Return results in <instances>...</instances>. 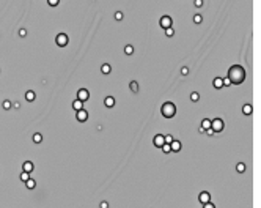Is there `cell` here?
<instances>
[{"label": "cell", "mask_w": 261, "mask_h": 208, "mask_svg": "<svg viewBox=\"0 0 261 208\" xmlns=\"http://www.w3.org/2000/svg\"><path fill=\"white\" fill-rule=\"evenodd\" d=\"M165 142H167V144H172V142H173V137H172V136H165Z\"/></svg>", "instance_id": "obj_31"}, {"label": "cell", "mask_w": 261, "mask_h": 208, "mask_svg": "<svg viewBox=\"0 0 261 208\" xmlns=\"http://www.w3.org/2000/svg\"><path fill=\"white\" fill-rule=\"evenodd\" d=\"M55 41H57L58 46H66V44H68V36H66L65 33H60V35L57 36Z\"/></svg>", "instance_id": "obj_7"}, {"label": "cell", "mask_w": 261, "mask_h": 208, "mask_svg": "<svg viewBox=\"0 0 261 208\" xmlns=\"http://www.w3.org/2000/svg\"><path fill=\"white\" fill-rule=\"evenodd\" d=\"M154 145L157 147V148H162V145L165 144V136H162V134H157V136H154Z\"/></svg>", "instance_id": "obj_4"}, {"label": "cell", "mask_w": 261, "mask_h": 208, "mask_svg": "<svg viewBox=\"0 0 261 208\" xmlns=\"http://www.w3.org/2000/svg\"><path fill=\"white\" fill-rule=\"evenodd\" d=\"M35 184H36V183L33 181V180H30V178L27 180V188H29V189H33V188H35Z\"/></svg>", "instance_id": "obj_20"}, {"label": "cell", "mask_w": 261, "mask_h": 208, "mask_svg": "<svg viewBox=\"0 0 261 208\" xmlns=\"http://www.w3.org/2000/svg\"><path fill=\"white\" fill-rule=\"evenodd\" d=\"M162 151H164V153H170V151H172V147H170V144H167V142H165V144L162 145Z\"/></svg>", "instance_id": "obj_17"}, {"label": "cell", "mask_w": 261, "mask_h": 208, "mask_svg": "<svg viewBox=\"0 0 261 208\" xmlns=\"http://www.w3.org/2000/svg\"><path fill=\"white\" fill-rule=\"evenodd\" d=\"M3 107H5V109H10V107H11V103H10V101H5V103H3Z\"/></svg>", "instance_id": "obj_32"}, {"label": "cell", "mask_w": 261, "mask_h": 208, "mask_svg": "<svg viewBox=\"0 0 261 208\" xmlns=\"http://www.w3.org/2000/svg\"><path fill=\"white\" fill-rule=\"evenodd\" d=\"M209 128H211V120L205 118L203 122H201V128H200V131H201V132H206V129H209Z\"/></svg>", "instance_id": "obj_9"}, {"label": "cell", "mask_w": 261, "mask_h": 208, "mask_svg": "<svg viewBox=\"0 0 261 208\" xmlns=\"http://www.w3.org/2000/svg\"><path fill=\"white\" fill-rule=\"evenodd\" d=\"M134 52V49H132V46H126V54H132Z\"/></svg>", "instance_id": "obj_29"}, {"label": "cell", "mask_w": 261, "mask_h": 208, "mask_svg": "<svg viewBox=\"0 0 261 208\" xmlns=\"http://www.w3.org/2000/svg\"><path fill=\"white\" fill-rule=\"evenodd\" d=\"M230 84H231V81L228 79V77H225V79H223V87H228Z\"/></svg>", "instance_id": "obj_27"}, {"label": "cell", "mask_w": 261, "mask_h": 208, "mask_svg": "<svg viewBox=\"0 0 261 208\" xmlns=\"http://www.w3.org/2000/svg\"><path fill=\"white\" fill-rule=\"evenodd\" d=\"M211 128L214 129V132H220L225 128V123L220 118H214V120H211Z\"/></svg>", "instance_id": "obj_3"}, {"label": "cell", "mask_w": 261, "mask_h": 208, "mask_svg": "<svg viewBox=\"0 0 261 208\" xmlns=\"http://www.w3.org/2000/svg\"><path fill=\"white\" fill-rule=\"evenodd\" d=\"M106 106H107V107H112V106H115V99H113L112 96H107V98H106Z\"/></svg>", "instance_id": "obj_13"}, {"label": "cell", "mask_w": 261, "mask_h": 208, "mask_svg": "<svg viewBox=\"0 0 261 208\" xmlns=\"http://www.w3.org/2000/svg\"><path fill=\"white\" fill-rule=\"evenodd\" d=\"M101 69H102L104 74H109V73H110V65H102V68H101Z\"/></svg>", "instance_id": "obj_19"}, {"label": "cell", "mask_w": 261, "mask_h": 208, "mask_svg": "<svg viewBox=\"0 0 261 208\" xmlns=\"http://www.w3.org/2000/svg\"><path fill=\"white\" fill-rule=\"evenodd\" d=\"M236 169H237V170H239V172L242 173V172H244V170H245V166H244V164H237V167H236Z\"/></svg>", "instance_id": "obj_26"}, {"label": "cell", "mask_w": 261, "mask_h": 208, "mask_svg": "<svg viewBox=\"0 0 261 208\" xmlns=\"http://www.w3.org/2000/svg\"><path fill=\"white\" fill-rule=\"evenodd\" d=\"M77 98L82 99V101H87L90 98V93H88V90H85V89H80L79 91H77Z\"/></svg>", "instance_id": "obj_6"}, {"label": "cell", "mask_w": 261, "mask_h": 208, "mask_svg": "<svg viewBox=\"0 0 261 208\" xmlns=\"http://www.w3.org/2000/svg\"><path fill=\"white\" fill-rule=\"evenodd\" d=\"M115 17H117V19H121V17H123V14H121V13H117V14H115Z\"/></svg>", "instance_id": "obj_36"}, {"label": "cell", "mask_w": 261, "mask_h": 208, "mask_svg": "<svg viewBox=\"0 0 261 208\" xmlns=\"http://www.w3.org/2000/svg\"><path fill=\"white\" fill-rule=\"evenodd\" d=\"M72 107H74L76 110H80V109H82V99L74 101V103H72Z\"/></svg>", "instance_id": "obj_15"}, {"label": "cell", "mask_w": 261, "mask_h": 208, "mask_svg": "<svg viewBox=\"0 0 261 208\" xmlns=\"http://www.w3.org/2000/svg\"><path fill=\"white\" fill-rule=\"evenodd\" d=\"M214 87H216V89H222L223 87V79L222 77H216V79H214Z\"/></svg>", "instance_id": "obj_12"}, {"label": "cell", "mask_w": 261, "mask_h": 208, "mask_svg": "<svg viewBox=\"0 0 261 208\" xmlns=\"http://www.w3.org/2000/svg\"><path fill=\"white\" fill-rule=\"evenodd\" d=\"M131 90H132V91H137V90H139V84H137L135 81L131 82Z\"/></svg>", "instance_id": "obj_21"}, {"label": "cell", "mask_w": 261, "mask_h": 208, "mask_svg": "<svg viewBox=\"0 0 261 208\" xmlns=\"http://www.w3.org/2000/svg\"><path fill=\"white\" fill-rule=\"evenodd\" d=\"M24 169H25V172L30 173L31 170H33V164H31V163H25V164H24Z\"/></svg>", "instance_id": "obj_18"}, {"label": "cell", "mask_w": 261, "mask_h": 208, "mask_svg": "<svg viewBox=\"0 0 261 208\" xmlns=\"http://www.w3.org/2000/svg\"><path fill=\"white\" fill-rule=\"evenodd\" d=\"M25 98L27 101H33L36 98V95H35V91H27V95H25Z\"/></svg>", "instance_id": "obj_16"}, {"label": "cell", "mask_w": 261, "mask_h": 208, "mask_svg": "<svg viewBox=\"0 0 261 208\" xmlns=\"http://www.w3.org/2000/svg\"><path fill=\"white\" fill-rule=\"evenodd\" d=\"M159 24H161L162 29H168V27H172V17L170 16H162L161 21H159Z\"/></svg>", "instance_id": "obj_5"}, {"label": "cell", "mask_w": 261, "mask_h": 208, "mask_svg": "<svg viewBox=\"0 0 261 208\" xmlns=\"http://www.w3.org/2000/svg\"><path fill=\"white\" fill-rule=\"evenodd\" d=\"M242 112H244V115H250L252 114V106L250 104H245L244 107H242Z\"/></svg>", "instance_id": "obj_14"}, {"label": "cell", "mask_w": 261, "mask_h": 208, "mask_svg": "<svg viewBox=\"0 0 261 208\" xmlns=\"http://www.w3.org/2000/svg\"><path fill=\"white\" fill-rule=\"evenodd\" d=\"M228 79L231 81V84H236V85L242 84L245 81V69L241 65H233L228 69Z\"/></svg>", "instance_id": "obj_1"}, {"label": "cell", "mask_w": 261, "mask_h": 208, "mask_svg": "<svg viewBox=\"0 0 261 208\" xmlns=\"http://www.w3.org/2000/svg\"><path fill=\"white\" fill-rule=\"evenodd\" d=\"M47 2H49V5H50V6H55L57 3H58V0H47Z\"/></svg>", "instance_id": "obj_30"}, {"label": "cell", "mask_w": 261, "mask_h": 208, "mask_svg": "<svg viewBox=\"0 0 261 208\" xmlns=\"http://www.w3.org/2000/svg\"><path fill=\"white\" fill-rule=\"evenodd\" d=\"M181 73H182V74H184V76H186V74H187V73H189V69H187V68H182V69H181Z\"/></svg>", "instance_id": "obj_34"}, {"label": "cell", "mask_w": 261, "mask_h": 208, "mask_svg": "<svg viewBox=\"0 0 261 208\" xmlns=\"http://www.w3.org/2000/svg\"><path fill=\"white\" fill-rule=\"evenodd\" d=\"M209 199H211L209 192H206V191H205V192H201V194H200V200L203 202V203H208V202H209Z\"/></svg>", "instance_id": "obj_11"}, {"label": "cell", "mask_w": 261, "mask_h": 208, "mask_svg": "<svg viewBox=\"0 0 261 208\" xmlns=\"http://www.w3.org/2000/svg\"><path fill=\"white\" fill-rule=\"evenodd\" d=\"M198 98H200V95L197 93V91H194V93L190 95V99H192V101H198Z\"/></svg>", "instance_id": "obj_24"}, {"label": "cell", "mask_w": 261, "mask_h": 208, "mask_svg": "<svg viewBox=\"0 0 261 208\" xmlns=\"http://www.w3.org/2000/svg\"><path fill=\"white\" fill-rule=\"evenodd\" d=\"M29 178H30L29 172H22V173H21V180H22V181H27Z\"/></svg>", "instance_id": "obj_22"}, {"label": "cell", "mask_w": 261, "mask_h": 208, "mask_svg": "<svg viewBox=\"0 0 261 208\" xmlns=\"http://www.w3.org/2000/svg\"><path fill=\"white\" fill-rule=\"evenodd\" d=\"M25 33H27V32H25L24 29H22V30H19V35H21V36H25Z\"/></svg>", "instance_id": "obj_35"}, {"label": "cell", "mask_w": 261, "mask_h": 208, "mask_svg": "<svg viewBox=\"0 0 261 208\" xmlns=\"http://www.w3.org/2000/svg\"><path fill=\"white\" fill-rule=\"evenodd\" d=\"M161 112L165 118H172V117H175V114H176V106L173 103H170V101H167V103L162 104Z\"/></svg>", "instance_id": "obj_2"}, {"label": "cell", "mask_w": 261, "mask_h": 208, "mask_svg": "<svg viewBox=\"0 0 261 208\" xmlns=\"http://www.w3.org/2000/svg\"><path fill=\"white\" fill-rule=\"evenodd\" d=\"M194 3H195V6H201L203 5V0H195Z\"/></svg>", "instance_id": "obj_33"}, {"label": "cell", "mask_w": 261, "mask_h": 208, "mask_svg": "<svg viewBox=\"0 0 261 208\" xmlns=\"http://www.w3.org/2000/svg\"><path fill=\"white\" fill-rule=\"evenodd\" d=\"M165 32H167V36H173V35H175V30H173L172 27H168V29H165Z\"/></svg>", "instance_id": "obj_25"}, {"label": "cell", "mask_w": 261, "mask_h": 208, "mask_svg": "<svg viewBox=\"0 0 261 208\" xmlns=\"http://www.w3.org/2000/svg\"><path fill=\"white\" fill-rule=\"evenodd\" d=\"M41 140H43V137H41V134H38V132H36L35 136H33V142H41Z\"/></svg>", "instance_id": "obj_23"}, {"label": "cell", "mask_w": 261, "mask_h": 208, "mask_svg": "<svg viewBox=\"0 0 261 208\" xmlns=\"http://www.w3.org/2000/svg\"><path fill=\"white\" fill-rule=\"evenodd\" d=\"M87 118H88V114H87V110H84V109L77 110V120H79V122H85Z\"/></svg>", "instance_id": "obj_8"}, {"label": "cell", "mask_w": 261, "mask_h": 208, "mask_svg": "<svg viewBox=\"0 0 261 208\" xmlns=\"http://www.w3.org/2000/svg\"><path fill=\"white\" fill-rule=\"evenodd\" d=\"M194 21H195V24H200V22H201V16H200V14H197V16L194 17Z\"/></svg>", "instance_id": "obj_28"}, {"label": "cell", "mask_w": 261, "mask_h": 208, "mask_svg": "<svg viewBox=\"0 0 261 208\" xmlns=\"http://www.w3.org/2000/svg\"><path fill=\"white\" fill-rule=\"evenodd\" d=\"M170 147H172V151H179V150H181V142L173 139V142L170 144Z\"/></svg>", "instance_id": "obj_10"}]
</instances>
